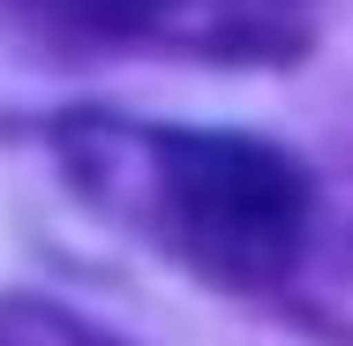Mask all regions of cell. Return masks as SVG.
<instances>
[{
	"mask_svg": "<svg viewBox=\"0 0 353 346\" xmlns=\"http://www.w3.org/2000/svg\"><path fill=\"white\" fill-rule=\"evenodd\" d=\"M83 23H98V30H136V23H150L165 0H68Z\"/></svg>",
	"mask_w": 353,
	"mask_h": 346,
	"instance_id": "cell-2",
	"label": "cell"
},
{
	"mask_svg": "<svg viewBox=\"0 0 353 346\" xmlns=\"http://www.w3.org/2000/svg\"><path fill=\"white\" fill-rule=\"evenodd\" d=\"M143 226L218 286H271L308 233V173L263 136L233 128H128Z\"/></svg>",
	"mask_w": 353,
	"mask_h": 346,
	"instance_id": "cell-1",
	"label": "cell"
}]
</instances>
